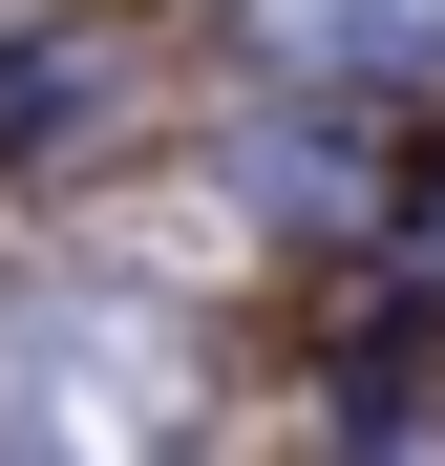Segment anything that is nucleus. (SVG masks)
Instances as JSON below:
<instances>
[{
  "instance_id": "obj_1",
  "label": "nucleus",
  "mask_w": 445,
  "mask_h": 466,
  "mask_svg": "<svg viewBox=\"0 0 445 466\" xmlns=\"http://www.w3.org/2000/svg\"><path fill=\"white\" fill-rule=\"evenodd\" d=\"M170 403H191V360H170L148 297H43V319L0 339V424L22 445H148Z\"/></svg>"
},
{
  "instance_id": "obj_2",
  "label": "nucleus",
  "mask_w": 445,
  "mask_h": 466,
  "mask_svg": "<svg viewBox=\"0 0 445 466\" xmlns=\"http://www.w3.org/2000/svg\"><path fill=\"white\" fill-rule=\"evenodd\" d=\"M255 43H276V64H319V86H382V64L445 43V0H255Z\"/></svg>"
},
{
  "instance_id": "obj_3",
  "label": "nucleus",
  "mask_w": 445,
  "mask_h": 466,
  "mask_svg": "<svg viewBox=\"0 0 445 466\" xmlns=\"http://www.w3.org/2000/svg\"><path fill=\"white\" fill-rule=\"evenodd\" d=\"M424 233H445V212H424Z\"/></svg>"
}]
</instances>
